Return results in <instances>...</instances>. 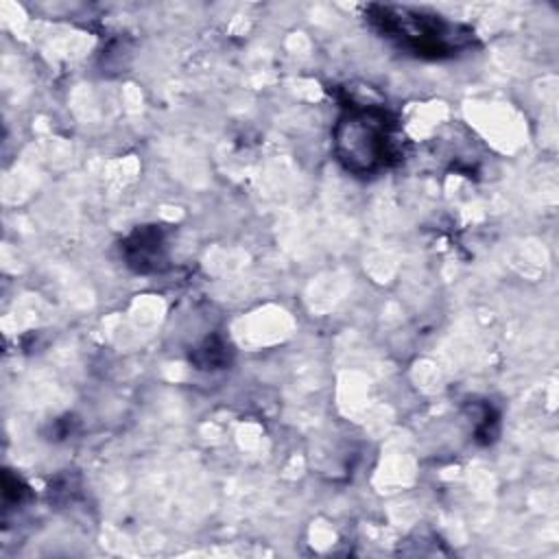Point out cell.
Masks as SVG:
<instances>
[{
    "instance_id": "1",
    "label": "cell",
    "mask_w": 559,
    "mask_h": 559,
    "mask_svg": "<svg viewBox=\"0 0 559 559\" xmlns=\"http://www.w3.org/2000/svg\"><path fill=\"white\" fill-rule=\"evenodd\" d=\"M395 122L382 107H349L334 127V153L354 175H371L397 159Z\"/></svg>"
},
{
    "instance_id": "2",
    "label": "cell",
    "mask_w": 559,
    "mask_h": 559,
    "mask_svg": "<svg viewBox=\"0 0 559 559\" xmlns=\"http://www.w3.org/2000/svg\"><path fill=\"white\" fill-rule=\"evenodd\" d=\"M369 20L389 39L419 57H452L474 41V31L411 7H371Z\"/></svg>"
},
{
    "instance_id": "3",
    "label": "cell",
    "mask_w": 559,
    "mask_h": 559,
    "mask_svg": "<svg viewBox=\"0 0 559 559\" xmlns=\"http://www.w3.org/2000/svg\"><path fill=\"white\" fill-rule=\"evenodd\" d=\"M122 249H124L127 262L140 273L155 271L166 260L164 238H162V231L155 227H142L133 231Z\"/></svg>"
}]
</instances>
